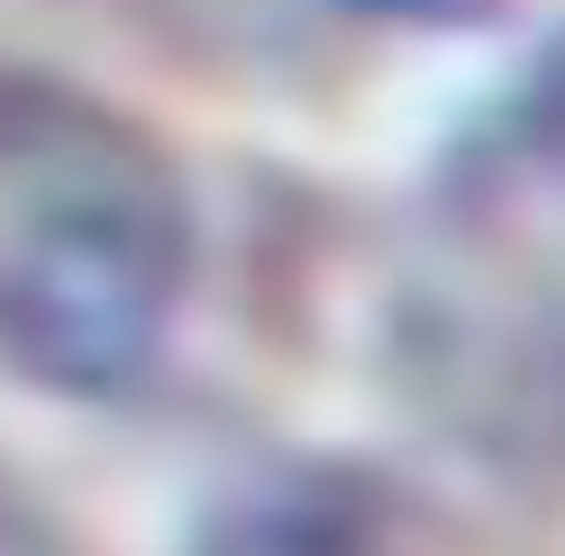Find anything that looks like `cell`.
Returning <instances> with one entry per match:
<instances>
[{
	"label": "cell",
	"mask_w": 565,
	"mask_h": 556,
	"mask_svg": "<svg viewBox=\"0 0 565 556\" xmlns=\"http://www.w3.org/2000/svg\"><path fill=\"white\" fill-rule=\"evenodd\" d=\"M556 100H565V92H556Z\"/></svg>",
	"instance_id": "2"
},
{
	"label": "cell",
	"mask_w": 565,
	"mask_h": 556,
	"mask_svg": "<svg viewBox=\"0 0 565 556\" xmlns=\"http://www.w3.org/2000/svg\"><path fill=\"white\" fill-rule=\"evenodd\" d=\"M192 284L183 173L128 110L55 74H0V365L119 393Z\"/></svg>",
	"instance_id": "1"
}]
</instances>
